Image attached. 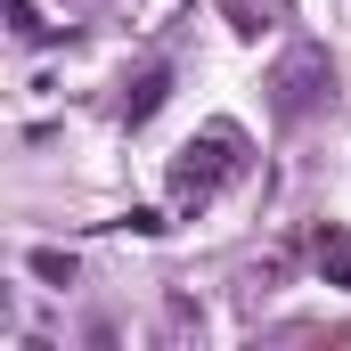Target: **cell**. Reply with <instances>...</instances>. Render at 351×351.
<instances>
[{
    "instance_id": "obj_3",
    "label": "cell",
    "mask_w": 351,
    "mask_h": 351,
    "mask_svg": "<svg viewBox=\"0 0 351 351\" xmlns=\"http://www.w3.org/2000/svg\"><path fill=\"white\" fill-rule=\"evenodd\" d=\"M164 90H172V74H147V82H139L131 98H123V114H131V123H147V114L164 106Z\"/></svg>"
},
{
    "instance_id": "obj_2",
    "label": "cell",
    "mask_w": 351,
    "mask_h": 351,
    "mask_svg": "<svg viewBox=\"0 0 351 351\" xmlns=\"http://www.w3.org/2000/svg\"><path fill=\"white\" fill-rule=\"evenodd\" d=\"M319 269H327L335 286H351V237L343 229H319Z\"/></svg>"
},
{
    "instance_id": "obj_4",
    "label": "cell",
    "mask_w": 351,
    "mask_h": 351,
    "mask_svg": "<svg viewBox=\"0 0 351 351\" xmlns=\"http://www.w3.org/2000/svg\"><path fill=\"white\" fill-rule=\"evenodd\" d=\"M33 278H49V286H74V262H66L58 245H41V254H33Z\"/></svg>"
},
{
    "instance_id": "obj_1",
    "label": "cell",
    "mask_w": 351,
    "mask_h": 351,
    "mask_svg": "<svg viewBox=\"0 0 351 351\" xmlns=\"http://www.w3.org/2000/svg\"><path fill=\"white\" fill-rule=\"evenodd\" d=\"M237 147H245V139H237L229 123H213L204 139H188V147H180V164H172V196H180V204H204L221 180L245 172V156H237Z\"/></svg>"
}]
</instances>
